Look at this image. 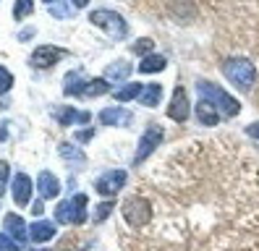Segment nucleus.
<instances>
[{"label":"nucleus","mask_w":259,"mask_h":251,"mask_svg":"<svg viewBox=\"0 0 259 251\" xmlns=\"http://www.w3.org/2000/svg\"><path fill=\"white\" fill-rule=\"evenodd\" d=\"M142 89H144L142 84H126V87L115 89L113 97H115V102H128V100H134V97H139Z\"/></svg>","instance_id":"obj_23"},{"label":"nucleus","mask_w":259,"mask_h":251,"mask_svg":"<svg viewBox=\"0 0 259 251\" xmlns=\"http://www.w3.org/2000/svg\"><path fill=\"white\" fill-rule=\"evenodd\" d=\"M58 154L63 157V160H66L71 168H79V165H84V162H87V154H84L79 147L68 144V141H63V144H58Z\"/></svg>","instance_id":"obj_14"},{"label":"nucleus","mask_w":259,"mask_h":251,"mask_svg":"<svg viewBox=\"0 0 259 251\" xmlns=\"http://www.w3.org/2000/svg\"><path fill=\"white\" fill-rule=\"evenodd\" d=\"M162 136H165V129H162V126H157V123H152L149 129L142 134L139 147H136V154H134V165H136V168H139V165L147 160V157L162 144Z\"/></svg>","instance_id":"obj_6"},{"label":"nucleus","mask_w":259,"mask_h":251,"mask_svg":"<svg viewBox=\"0 0 259 251\" xmlns=\"http://www.w3.org/2000/svg\"><path fill=\"white\" fill-rule=\"evenodd\" d=\"M165 66H167L165 55H147V58H142V63H139V71H142V73H157V71H162Z\"/></svg>","instance_id":"obj_21"},{"label":"nucleus","mask_w":259,"mask_h":251,"mask_svg":"<svg viewBox=\"0 0 259 251\" xmlns=\"http://www.w3.org/2000/svg\"><path fill=\"white\" fill-rule=\"evenodd\" d=\"M60 58H66V50H60V47H55V45H39L29 60H32L34 68H50Z\"/></svg>","instance_id":"obj_8"},{"label":"nucleus","mask_w":259,"mask_h":251,"mask_svg":"<svg viewBox=\"0 0 259 251\" xmlns=\"http://www.w3.org/2000/svg\"><path fill=\"white\" fill-rule=\"evenodd\" d=\"M53 235H55V225L45 223V220H39V223H34L32 228H29V238H32L34 243H45V241H50Z\"/></svg>","instance_id":"obj_16"},{"label":"nucleus","mask_w":259,"mask_h":251,"mask_svg":"<svg viewBox=\"0 0 259 251\" xmlns=\"http://www.w3.org/2000/svg\"><path fill=\"white\" fill-rule=\"evenodd\" d=\"M8 176H11V168L6 160H0V196L6 194V183H8Z\"/></svg>","instance_id":"obj_28"},{"label":"nucleus","mask_w":259,"mask_h":251,"mask_svg":"<svg viewBox=\"0 0 259 251\" xmlns=\"http://www.w3.org/2000/svg\"><path fill=\"white\" fill-rule=\"evenodd\" d=\"M223 73H225L228 81L241 92H251V87L256 81V68L246 58H228L223 63Z\"/></svg>","instance_id":"obj_1"},{"label":"nucleus","mask_w":259,"mask_h":251,"mask_svg":"<svg viewBox=\"0 0 259 251\" xmlns=\"http://www.w3.org/2000/svg\"><path fill=\"white\" fill-rule=\"evenodd\" d=\"M34 11V3L32 0H16V6H13V19L16 21H21V19H26L29 13Z\"/></svg>","instance_id":"obj_24"},{"label":"nucleus","mask_w":259,"mask_h":251,"mask_svg":"<svg viewBox=\"0 0 259 251\" xmlns=\"http://www.w3.org/2000/svg\"><path fill=\"white\" fill-rule=\"evenodd\" d=\"M71 6H76V8H84V6H89V0H71Z\"/></svg>","instance_id":"obj_34"},{"label":"nucleus","mask_w":259,"mask_h":251,"mask_svg":"<svg viewBox=\"0 0 259 251\" xmlns=\"http://www.w3.org/2000/svg\"><path fill=\"white\" fill-rule=\"evenodd\" d=\"M45 3H55V0H45Z\"/></svg>","instance_id":"obj_37"},{"label":"nucleus","mask_w":259,"mask_h":251,"mask_svg":"<svg viewBox=\"0 0 259 251\" xmlns=\"http://www.w3.org/2000/svg\"><path fill=\"white\" fill-rule=\"evenodd\" d=\"M0 251H19V241H13L8 233H0Z\"/></svg>","instance_id":"obj_27"},{"label":"nucleus","mask_w":259,"mask_h":251,"mask_svg":"<svg viewBox=\"0 0 259 251\" xmlns=\"http://www.w3.org/2000/svg\"><path fill=\"white\" fill-rule=\"evenodd\" d=\"M3 225H6V230H8V235H11V238H16L19 243L29 238V233H26V225H24V220H21L19 215H6Z\"/></svg>","instance_id":"obj_15"},{"label":"nucleus","mask_w":259,"mask_h":251,"mask_svg":"<svg viewBox=\"0 0 259 251\" xmlns=\"http://www.w3.org/2000/svg\"><path fill=\"white\" fill-rule=\"evenodd\" d=\"M167 115H170L173 120H178V123H186V118H189V97H186L184 87H176L170 107H167Z\"/></svg>","instance_id":"obj_9"},{"label":"nucleus","mask_w":259,"mask_h":251,"mask_svg":"<svg viewBox=\"0 0 259 251\" xmlns=\"http://www.w3.org/2000/svg\"><path fill=\"white\" fill-rule=\"evenodd\" d=\"M120 212H123L126 223L131 228H147L149 220H152V204L149 199H144L142 194L139 196H128L123 201V207H120Z\"/></svg>","instance_id":"obj_3"},{"label":"nucleus","mask_w":259,"mask_h":251,"mask_svg":"<svg viewBox=\"0 0 259 251\" xmlns=\"http://www.w3.org/2000/svg\"><path fill=\"white\" fill-rule=\"evenodd\" d=\"M246 134H249L251 139H259V123H251V126H246Z\"/></svg>","instance_id":"obj_32"},{"label":"nucleus","mask_w":259,"mask_h":251,"mask_svg":"<svg viewBox=\"0 0 259 251\" xmlns=\"http://www.w3.org/2000/svg\"><path fill=\"white\" fill-rule=\"evenodd\" d=\"M110 92V81L108 78H89L84 87V97H100V94Z\"/></svg>","instance_id":"obj_22"},{"label":"nucleus","mask_w":259,"mask_h":251,"mask_svg":"<svg viewBox=\"0 0 259 251\" xmlns=\"http://www.w3.org/2000/svg\"><path fill=\"white\" fill-rule=\"evenodd\" d=\"M37 188H39V196L42 199H55L60 194V181L53 176L50 170H42L39 178H37Z\"/></svg>","instance_id":"obj_11"},{"label":"nucleus","mask_w":259,"mask_h":251,"mask_svg":"<svg viewBox=\"0 0 259 251\" xmlns=\"http://www.w3.org/2000/svg\"><path fill=\"white\" fill-rule=\"evenodd\" d=\"M196 118H199L202 126H218L220 113L215 110V105H212L209 100H202L199 97V102H196Z\"/></svg>","instance_id":"obj_13"},{"label":"nucleus","mask_w":259,"mask_h":251,"mask_svg":"<svg viewBox=\"0 0 259 251\" xmlns=\"http://www.w3.org/2000/svg\"><path fill=\"white\" fill-rule=\"evenodd\" d=\"M32 34H34V31H32V29H24V31H21V34H19V37H21V39H29V37H32Z\"/></svg>","instance_id":"obj_35"},{"label":"nucleus","mask_w":259,"mask_h":251,"mask_svg":"<svg viewBox=\"0 0 259 251\" xmlns=\"http://www.w3.org/2000/svg\"><path fill=\"white\" fill-rule=\"evenodd\" d=\"M55 220L63 225H81L87 220V196L76 194L68 201H60L55 207Z\"/></svg>","instance_id":"obj_5"},{"label":"nucleus","mask_w":259,"mask_h":251,"mask_svg":"<svg viewBox=\"0 0 259 251\" xmlns=\"http://www.w3.org/2000/svg\"><path fill=\"white\" fill-rule=\"evenodd\" d=\"M196 92H199V97H202V100H209L212 105H215L225 118L238 115V110H241L238 100L231 97V94H228L225 89H220L218 84H212V81H196Z\"/></svg>","instance_id":"obj_2"},{"label":"nucleus","mask_w":259,"mask_h":251,"mask_svg":"<svg viewBox=\"0 0 259 251\" xmlns=\"http://www.w3.org/2000/svg\"><path fill=\"white\" fill-rule=\"evenodd\" d=\"M42 251H50V248H42Z\"/></svg>","instance_id":"obj_38"},{"label":"nucleus","mask_w":259,"mask_h":251,"mask_svg":"<svg viewBox=\"0 0 259 251\" xmlns=\"http://www.w3.org/2000/svg\"><path fill=\"white\" fill-rule=\"evenodd\" d=\"M134 120V115L128 113V110L123 107H108L100 113V123L102 126H128Z\"/></svg>","instance_id":"obj_12"},{"label":"nucleus","mask_w":259,"mask_h":251,"mask_svg":"<svg viewBox=\"0 0 259 251\" xmlns=\"http://www.w3.org/2000/svg\"><path fill=\"white\" fill-rule=\"evenodd\" d=\"M128 76H131V63H126V60H115L108 66V71H105L108 81H126Z\"/></svg>","instance_id":"obj_17"},{"label":"nucleus","mask_w":259,"mask_h":251,"mask_svg":"<svg viewBox=\"0 0 259 251\" xmlns=\"http://www.w3.org/2000/svg\"><path fill=\"white\" fill-rule=\"evenodd\" d=\"M152 47H155V42H152V39H139V42L134 45V53H139V55H142V53H149Z\"/></svg>","instance_id":"obj_30"},{"label":"nucleus","mask_w":259,"mask_h":251,"mask_svg":"<svg viewBox=\"0 0 259 251\" xmlns=\"http://www.w3.org/2000/svg\"><path fill=\"white\" fill-rule=\"evenodd\" d=\"M89 113H79V110L73 107H60L58 110V123L60 126H71V123H89Z\"/></svg>","instance_id":"obj_19"},{"label":"nucleus","mask_w":259,"mask_h":251,"mask_svg":"<svg viewBox=\"0 0 259 251\" xmlns=\"http://www.w3.org/2000/svg\"><path fill=\"white\" fill-rule=\"evenodd\" d=\"M89 21H92L95 26L105 29L113 39H123L128 34V24L120 13L115 11H108V8H100V11H92V16H89Z\"/></svg>","instance_id":"obj_4"},{"label":"nucleus","mask_w":259,"mask_h":251,"mask_svg":"<svg viewBox=\"0 0 259 251\" xmlns=\"http://www.w3.org/2000/svg\"><path fill=\"white\" fill-rule=\"evenodd\" d=\"M42 212H45V207H42V201H34V204H32V215H34V217H39Z\"/></svg>","instance_id":"obj_33"},{"label":"nucleus","mask_w":259,"mask_h":251,"mask_svg":"<svg viewBox=\"0 0 259 251\" xmlns=\"http://www.w3.org/2000/svg\"><path fill=\"white\" fill-rule=\"evenodd\" d=\"M115 210V204L113 201H105V204H100V207L95 210V223H102V220H108V215Z\"/></svg>","instance_id":"obj_25"},{"label":"nucleus","mask_w":259,"mask_h":251,"mask_svg":"<svg viewBox=\"0 0 259 251\" xmlns=\"http://www.w3.org/2000/svg\"><path fill=\"white\" fill-rule=\"evenodd\" d=\"M92 129H87V131H81V134H76V139H79V144H84V141H89V139H92Z\"/></svg>","instance_id":"obj_31"},{"label":"nucleus","mask_w":259,"mask_h":251,"mask_svg":"<svg viewBox=\"0 0 259 251\" xmlns=\"http://www.w3.org/2000/svg\"><path fill=\"white\" fill-rule=\"evenodd\" d=\"M29 196H32V178L19 173V176L13 178V201H16V207H26Z\"/></svg>","instance_id":"obj_10"},{"label":"nucleus","mask_w":259,"mask_h":251,"mask_svg":"<svg viewBox=\"0 0 259 251\" xmlns=\"http://www.w3.org/2000/svg\"><path fill=\"white\" fill-rule=\"evenodd\" d=\"M126 178H128L126 170H108L105 176H100V178L95 181V188H97L100 196H115L120 188H123Z\"/></svg>","instance_id":"obj_7"},{"label":"nucleus","mask_w":259,"mask_h":251,"mask_svg":"<svg viewBox=\"0 0 259 251\" xmlns=\"http://www.w3.org/2000/svg\"><path fill=\"white\" fill-rule=\"evenodd\" d=\"M160 97H162V87L160 84H147L139 94V102L147 105V107H155V105H160Z\"/></svg>","instance_id":"obj_20"},{"label":"nucleus","mask_w":259,"mask_h":251,"mask_svg":"<svg viewBox=\"0 0 259 251\" xmlns=\"http://www.w3.org/2000/svg\"><path fill=\"white\" fill-rule=\"evenodd\" d=\"M13 87V76L6 66H0V92H8Z\"/></svg>","instance_id":"obj_26"},{"label":"nucleus","mask_w":259,"mask_h":251,"mask_svg":"<svg viewBox=\"0 0 259 251\" xmlns=\"http://www.w3.org/2000/svg\"><path fill=\"white\" fill-rule=\"evenodd\" d=\"M0 110H6V102L3 100H0Z\"/></svg>","instance_id":"obj_36"},{"label":"nucleus","mask_w":259,"mask_h":251,"mask_svg":"<svg viewBox=\"0 0 259 251\" xmlns=\"http://www.w3.org/2000/svg\"><path fill=\"white\" fill-rule=\"evenodd\" d=\"M50 13L53 16H58V19H68V16H71V8L68 6H63V3H50Z\"/></svg>","instance_id":"obj_29"},{"label":"nucleus","mask_w":259,"mask_h":251,"mask_svg":"<svg viewBox=\"0 0 259 251\" xmlns=\"http://www.w3.org/2000/svg\"><path fill=\"white\" fill-rule=\"evenodd\" d=\"M84 87H87L84 73H81V71H71V73L66 76V87H63V92L68 94V97H76V94H84Z\"/></svg>","instance_id":"obj_18"}]
</instances>
